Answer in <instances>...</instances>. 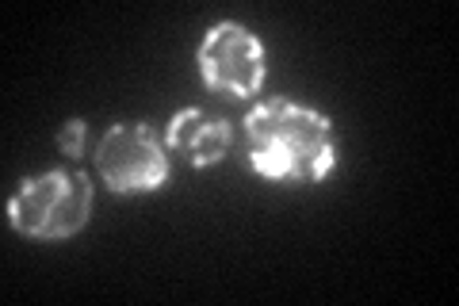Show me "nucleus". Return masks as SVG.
I'll return each mask as SVG.
<instances>
[{
	"label": "nucleus",
	"instance_id": "nucleus-1",
	"mask_svg": "<svg viewBox=\"0 0 459 306\" xmlns=\"http://www.w3.org/2000/svg\"><path fill=\"white\" fill-rule=\"evenodd\" d=\"M249 162L272 180H318L333 165V135L318 111L272 100L246 119Z\"/></svg>",
	"mask_w": 459,
	"mask_h": 306
},
{
	"label": "nucleus",
	"instance_id": "nucleus-2",
	"mask_svg": "<svg viewBox=\"0 0 459 306\" xmlns=\"http://www.w3.org/2000/svg\"><path fill=\"white\" fill-rule=\"evenodd\" d=\"M92 211V188L81 172H47L23 180L8 203L12 226L31 238H69Z\"/></svg>",
	"mask_w": 459,
	"mask_h": 306
},
{
	"label": "nucleus",
	"instance_id": "nucleus-3",
	"mask_svg": "<svg viewBox=\"0 0 459 306\" xmlns=\"http://www.w3.org/2000/svg\"><path fill=\"white\" fill-rule=\"evenodd\" d=\"M199 66L214 92L222 96H253L264 84V50L246 27L219 23L211 27L204 47H199Z\"/></svg>",
	"mask_w": 459,
	"mask_h": 306
},
{
	"label": "nucleus",
	"instance_id": "nucleus-5",
	"mask_svg": "<svg viewBox=\"0 0 459 306\" xmlns=\"http://www.w3.org/2000/svg\"><path fill=\"white\" fill-rule=\"evenodd\" d=\"M169 145L177 153H184L192 165H214L230 145V127L211 111L188 108L180 111L169 127Z\"/></svg>",
	"mask_w": 459,
	"mask_h": 306
},
{
	"label": "nucleus",
	"instance_id": "nucleus-4",
	"mask_svg": "<svg viewBox=\"0 0 459 306\" xmlns=\"http://www.w3.org/2000/svg\"><path fill=\"white\" fill-rule=\"evenodd\" d=\"M96 165L115 192H150L165 180V153L150 127L123 123L111 127L100 142Z\"/></svg>",
	"mask_w": 459,
	"mask_h": 306
},
{
	"label": "nucleus",
	"instance_id": "nucleus-6",
	"mask_svg": "<svg viewBox=\"0 0 459 306\" xmlns=\"http://www.w3.org/2000/svg\"><path fill=\"white\" fill-rule=\"evenodd\" d=\"M57 145H62V153H69V157H81V150H84V123H81V119L65 123V130H62V135H57Z\"/></svg>",
	"mask_w": 459,
	"mask_h": 306
}]
</instances>
